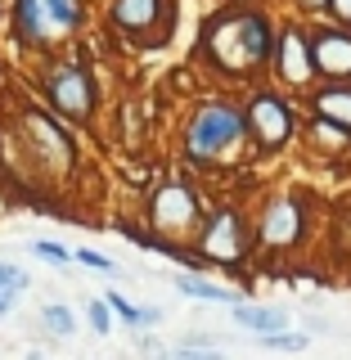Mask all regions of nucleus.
<instances>
[{"label": "nucleus", "instance_id": "1", "mask_svg": "<svg viewBox=\"0 0 351 360\" xmlns=\"http://www.w3.org/2000/svg\"><path fill=\"white\" fill-rule=\"evenodd\" d=\"M203 54L212 59V68L225 77H253L270 63V45H275V27L266 22V14L248 5H221L217 14L203 22L198 32Z\"/></svg>", "mask_w": 351, "mask_h": 360}, {"label": "nucleus", "instance_id": "2", "mask_svg": "<svg viewBox=\"0 0 351 360\" xmlns=\"http://www.w3.org/2000/svg\"><path fill=\"white\" fill-rule=\"evenodd\" d=\"M248 140V122H243V108L225 104V99H208V104L194 108V117H189L185 127V153L194 158V162H230L234 153L243 149Z\"/></svg>", "mask_w": 351, "mask_h": 360}, {"label": "nucleus", "instance_id": "3", "mask_svg": "<svg viewBox=\"0 0 351 360\" xmlns=\"http://www.w3.org/2000/svg\"><path fill=\"white\" fill-rule=\"evenodd\" d=\"M14 18V37L27 50H45L68 37H77L86 22V0H14L9 9Z\"/></svg>", "mask_w": 351, "mask_h": 360}, {"label": "nucleus", "instance_id": "4", "mask_svg": "<svg viewBox=\"0 0 351 360\" xmlns=\"http://www.w3.org/2000/svg\"><path fill=\"white\" fill-rule=\"evenodd\" d=\"M149 225L162 234L167 243H180V239H189V234H198V225H203L198 194L185 185V180H167V185H158V194L149 202Z\"/></svg>", "mask_w": 351, "mask_h": 360}, {"label": "nucleus", "instance_id": "5", "mask_svg": "<svg viewBox=\"0 0 351 360\" xmlns=\"http://www.w3.org/2000/svg\"><path fill=\"white\" fill-rule=\"evenodd\" d=\"M243 122H248V140L257 149H284L293 140V131H298V112L275 90H257L243 104Z\"/></svg>", "mask_w": 351, "mask_h": 360}, {"label": "nucleus", "instance_id": "6", "mask_svg": "<svg viewBox=\"0 0 351 360\" xmlns=\"http://www.w3.org/2000/svg\"><path fill=\"white\" fill-rule=\"evenodd\" d=\"M45 99H50L54 117L63 122H86L90 112H95V77L86 72L82 63H54L50 77H45Z\"/></svg>", "mask_w": 351, "mask_h": 360}, {"label": "nucleus", "instance_id": "7", "mask_svg": "<svg viewBox=\"0 0 351 360\" xmlns=\"http://www.w3.org/2000/svg\"><path fill=\"white\" fill-rule=\"evenodd\" d=\"M248 252V225L234 207H217L208 212L198 225V257L203 262H217V266H239Z\"/></svg>", "mask_w": 351, "mask_h": 360}, {"label": "nucleus", "instance_id": "8", "mask_svg": "<svg viewBox=\"0 0 351 360\" xmlns=\"http://www.w3.org/2000/svg\"><path fill=\"white\" fill-rule=\"evenodd\" d=\"M23 131H27L32 153H37L41 167H50V172H59V176L72 167V135L63 131V117L41 112V108H23Z\"/></svg>", "mask_w": 351, "mask_h": 360}, {"label": "nucleus", "instance_id": "9", "mask_svg": "<svg viewBox=\"0 0 351 360\" xmlns=\"http://www.w3.org/2000/svg\"><path fill=\"white\" fill-rule=\"evenodd\" d=\"M270 63H275L279 82H288L293 90H311L315 82V63H311V32L284 22V32H275L270 45Z\"/></svg>", "mask_w": 351, "mask_h": 360}, {"label": "nucleus", "instance_id": "10", "mask_svg": "<svg viewBox=\"0 0 351 360\" xmlns=\"http://www.w3.org/2000/svg\"><path fill=\"white\" fill-rule=\"evenodd\" d=\"M311 63L320 82H351V27H311Z\"/></svg>", "mask_w": 351, "mask_h": 360}, {"label": "nucleus", "instance_id": "11", "mask_svg": "<svg viewBox=\"0 0 351 360\" xmlns=\"http://www.w3.org/2000/svg\"><path fill=\"white\" fill-rule=\"evenodd\" d=\"M257 230H262V243H270V248H293V243L302 239V212H298V202H293V198H270Z\"/></svg>", "mask_w": 351, "mask_h": 360}, {"label": "nucleus", "instance_id": "12", "mask_svg": "<svg viewBox=\"0 0 351 360\" xmlns=\"http://www.w3.org/2000/svg\"><path fill=\"white\" fill-rule=\"evenodd\" d=\"M108 18L122 32H131V37H144V32H153L167 18V0H113Z\"/></svg>", "mask_w": 351, "mask_h": 360}, {"label": "nucleus", "instance_id": "13", "mask_svg": "<svg viewBox=\"0 0 351 360\" xmlns=\"http://www.w3.org/2000/svg\"><path fill=\"white\" fill-rule=\"evenodd\" d=\"M311 112L351 131V82H324V90H311Z\"/></svg>", "mask_w": 351, "mask_h": 360}, {"label": "nucleus", "instance_id": "14", "mask_svg": "<svg viewBox=\"0 0 351 360\" xmlns=\"http://www.w3.org/2000/svg\"><path fill=\"white\" fill-rule=\"evenodd\" d=\"M234 320H239L243 329L262 333V338L288 329V311H279V307H243V302H234Z\"/></svg>", "mask_w": 351, "mask_h": 360}, {"label": "nucleus", "instance_id": "15", "mask_svg": "<svg viewBox=\"0 0 351 360\" xmlns=\"http://www.w3.org/2000/svg\"><path fill=\"white\" fill-rule=\"evenodd\" d=\"M176 292H189L194 302H221V307H234V302H239V292L212 284V279H198V275H176Z\"/></svg>", "mask_w": 351, "mask_h": 360}, {"label": "nucleus", "instance_id": "16", "mask_svg": "<svg viewBox=\"0 0 351 360\" xmlns=\"http://www.w3.org/2000/svg\"><path fill=\"white\" fill-rule=\"evenodd\" d=\"M307 135H311V144H315V149L324 144V153L347 149V140H351V131H347V127H338V122H329V117H315V112H311V127H307Z\"/></svg>", "mask_w": 351, "mask_h": 360}, {"label": "nucleus", "instance_id": "17", "mask_svg": "<svg viewBox=\"0 0 351 360\" xmlns=\"http://www.w3.org/2000/svg\"><path fill=\"white\" fill-rule=\"evenodd\" d=\"M41 324H45V329H50V333L68 338V333L77 329V315L68 311V307H59V302H54V307H45V311H41Z\"/></svg>", "mask_w": 351, "mask_h": 360}, {"label": "nucleus", "instance_id": "18", "mask_svg": "<svg viewBox=\"0 0 351 360\" xmlns=\"http://www.w3.org/2000/svg\"><path fill=\"white\" fill-rule=\"evenodd\" d=\"M32 257H41V262H50V266H68V262H72L68 248L50 243V239H32Z\"/></svg>", "mask_w": 351, "mask_h": 360}, {"label": "nucleus", "instance_id": "19", "mask_svg": "<svg viewBox=\"0 0 351 360\" xmlns=\"http://www.w3.org/2000/svg\"><path fill=\"white\" fill-rule=\"evenodd\" d=\"M86 320H90V329H95V333H108V329H113V307L95 297V302L86 307Z\"/></svg>", "mask_w": 351, "mask_h": 360}, {"label": "nucleus", "instance_id": "20", "mask_svg": "<svg viewBox=\"0 0 351 360\" xmlns=\"http://www.w3.org/2000/svg\"><path fill=\"white\" fill-rule=\"evenodd\" d=\"M72 262H82L90 270H104V275H117V262H108L104 252H95V248H82V252H72Z\"/></svg>", "mask_w": 351, "mask_h": 360}, {"label": "nucleus", "instance_id": "21", "mask_svg": "<svg viewBox=\"0 0 351 360\" xmlns=\"http://www.w3.org/2000/svg\"><path fill=\"white\" fill-rule=\"evenodd\" d=\"M262 342L270 347V352H298V347H307V338L302 333H266Z\"/></svg>", "mask_w": 351, "mask_h": 360}, {"label": "nucleus", "instance_id": "22", "mask_svg": "<svg viewBox=\"0 0 351 360\" xmlns=\"http://www.w3.org/2000/svg\"><path fill=\"white\" fill-rule=\"evenodd\" d=\"M0 288H14V292H23V288H27V270H18V266L0 262Z\"/></svg>", "mask_w": 351, "mask_h": 360}, {"label": "nucleus", "instance_id": "23", "mask_svg": "<svg viewBox=\"0 0 351 360\" xmlns=\"http://www.w3.org/2000/svg\"><path fill=\"white\" fill-rule=\"evenodd\" d=\"M108 307H113V315H122L127 324H135V307H131L127 297H117V292H108Z\"/></svg>", "mask_w": 351, "mask_h": 360}, {"label": "nucleus", "instance_id": "24", "mask_svg": "<svg viewBox=\"0 0 351 360\" xmlns=\"http://www.w3.org/2000/svg\"><path fill=\"white\" fill-rule=\"evenodd\" d=\"M162 320V311L158 307H135V329H149V324Z\"/></svg>", "mask_w": 351, "mask_h": 360}, {"label": "nucleus", "instance_id": "25", "mask_svg": "<svg viewBox=\"0 0 351 360\" xmlns=\"http://www.w3.org/2000/svg\"><path fill=\"white\" fill-rule=\"evenodd\" d=\"M176 352H185V356H212V352H221L217 342H180Z\"/></svg>", "mask_w": 351, "mask_h": 360}, {"label": "nucleus", "instance_id": "26", "mask_svg": "<svg viewBox=\"0 0 351 360\" xmlns=\"http://www.w3.org/2000/svg\"><path fill=\"white\" fill-rule=\"evenodd\" d=\"M14 297H18V292H14V288H0V320H5V315H9V311H14Z\"/></svg>", "mask_w": 351, "mask_h": 360}, {"label": "nucleus", "instance_id": "27", "mask_svg": "<svg viewBox=\"0 0 351 360\" xmlns=\"http://www.w3.org/2000/svg\"><path fill=\"white\" fill-rule=\"evenodd\" d=\"M298 5H302V14H324L329 0H298Z\"/></svg>", "mask_w": 351, "mask_h": 360}, {"label": "nucleus", "instance_id": "28", "mask_svg": "<svg viewBox=\"0 0 351 360\" xmlns=\"http://www.w3.org/2000/svg\"><path fill=\"white\" fill-rule=\"evenodd\" d=\"M225 5H253V0H225Z\"/></svg>", "mask_w": 351, "mask_h": 360}, {"label": "nucleus", "instance_id": "29", "mask_svg": "<svg viewBox=\"0 0 351 360\" xmlns=\"http://www.w3.org/2000/svg\"><path fill=\"white\" fill-rule=\"evenodd\" d=\"M0 18H5V5H0Z\"/></svg>", "mask_w": 351, "mask_h": 360}]
</instances>
